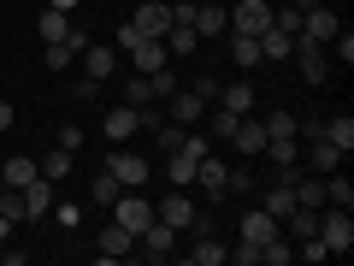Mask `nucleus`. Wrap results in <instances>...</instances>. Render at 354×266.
<instances>
[{"mask_svg":"<svg viewBox=\"0 0 354 266\" xmlns=\"http://www.w3.org/2000/svg\"><path fill=\"white\" fill-rule=\"evenodd\" d=\"M319 242H325L330 254H348V249H354V219H348V207H325V213H319Z\"/></svg>","mask_w":354,"mask_h":266,"instance_id":"obj_1","label":"nucleus"},{"mask_svg":"<svg viewBox=\"0 0 354 266\" xmlns=\"http://www.w3.org/2000/svg\"><path fill=\"white\" fill-rule=\"evenodd\" d=\"M113 219H118L124 231H136V237H142V231L153 225V202H148L142 190H124V195L113 202Z\"/></svg>","mask_w":354,"mask_h":266,"instance_id":"obj_2","label":"nucleus"},{"mask_svg":"<svg viewBox=\"0 0 354 266\" xmlns=\"http://www.w3.org/2000/svg\"><path fill=\"white\" fill-rule=\"evenodd\" d=\"M290 53L301 60V77H307V83H325V71H330L325 42H313V36H290Z\"/></svg>","mask_w":354,"mask_h":266,"instance_id":"obj_3","label":"nucleus"},{"mask_svg":"<svg viewBox=\"0 0 354 266\" xmlns=\"http://www.w3.org/2000/svg\"><path fill=\"white\" fill-rule=\"evenodd\" d=\"M225 12H230V30H242V36H260V30L272 24V6H266V0H230Z\"/></svg>","mask_w":354,"mask_h":266,"instance_id":"obj_4","label":"nucleus"},{"mask_svg":"<svg viewBox=\"0 0 354 266\" xmlns=\"http://www.w3.org/2000/svg\"><path fill=\"white\" fill-rule=\"evenodd\" d=\"M153 219H165L171 231H189V225H195V202L171 184V195H160V202H153Z\"/></svg>","mask_w":354,"mask_h":266,"instance_id":"obj_5","label":"nucleus"},{"mask_svg":"<svg viewBox=\"0 0 354 266\" xmlns=\"http://www.w3.org/2000/svg\"><path fill=\"white\" fill-rule=\"evenodd\" d=\"M136 249L148 254V260H171V254H177V231L165 225V219H153V225L136 237Z\"/></svg>","mask_w":354,"mask_h":266,"instance_id":"obj_6","label":"nucleus"},{"mask_svg":"<svg viewBox=\"0 0 354 266\" xmlns=\"http://www.w3.org/2000/svg\"><path fill=\"white\" fill-rule=\"evenodd\" d=\"M77 60H83V77L106 83V77H113V65H118V48H113V42H88V48L77 53Z\"/></svg>","mask_w":354,"mask_h":266,"instance_id":"obj_7","label":"nucleus"},{"mask_svg":"<svg viewBox=\"0 0 354 266\" xmlns=\"http://www.w3.org/2000/svg\"><path fill=\"white\" fill-rule=\"evenodd\" d=\"M106 172H113L124 190H142V184H148V160H142V154H106Z\"/></svg>","mask_w":354,"mask_h":266,"instance_id":"obj_8","label":"nucleus"},{"mask_svg":"<svg viewBox=\"0 0 354 266\" xmlns=\"http://www.w3.org/2000/svg\"><path fill=\"white\" fill-rule=\"evenodd\" d=\"M278 231H283V219H272L266 207H248V213H242V242H254V249H260V242H272Z\"/></svg>","mask_w":354,"mask_h":266,"instance_id":"obj_9","label":"nucleus"},{"mask_svg":"<svg viewBox=\"0 0 354 266\" xmlns=\"http://www.w3.org/2000/svg\"><path fill=\"white\" fill-rule=\"evenodd\" d=\"M130 24H136L142 36H165V30H171V0H148V6H136Z\"/></svg>","mask_w":354,"mask_h":266,"instance_id":"obj_10","label":"nucleus"},{"mask_svg":"<svg viewBox=\"0 0 354 266\" xmlns=\"http://www.w3.org/2000/svg\"><path fill=\"white\" fill-rule=\"evenodd\" d=\"M225 172H230V166H225V160H218V154H213V148H207V154H201V160H195V177H201V190H207V195H213V202H225Z\"/></svg>","mask_w":354,"mask_h":266,"instance_id":"obj_11","label":"nucleus"},{"mask_svg":"<svg viewBox=\"0 0 354 266\" xmlns=\"http://www.w3.org/2000/svg\"><path fill=\"white\" fill-rule=\"evenodd\" d=\"M101 130H106V142H130V136L142 130V125H136V107H130V101H124V107H106Z\"/></svg>","mask_w":354,"mask_h":266,"instance_id":"obj_12","label":"nucleus"},{"mask_svg":"<svg viewBox=\"0 0 354 266\" xmlns=\"http://www.w3.org/2000/svg\"><path fill=\"white\" fill-rule=\"evenodd\" d=\"M41 177V166L30 160V154H12V160H0V184L6 190H24V184H36Z\"/></svg>","mask_w":354,"mask_h":266,"instance_id":"obj_13","label":"nucleus"},{"mask_svg":"<svg viewBox=\"0 0 354 266\" xmlns=\"http://www.w3.org/2000/svg\"><path fill=\"white\" fill-rule=\"evenodd\" d=\"M342 30V18L337 12H325V6H307L301 12V36H313V42H330Z\"/></svg>","mask_w":354,"mask_h":266,"instance_id":"obj_14","label":"nucleus"},{"mask_svg":"<svg viewBox=\"0 0 354 266\" xmlns=\"http://www.w3.org/2000/svg\"><path fill=\"white\" fill-rule=\"evenodd\" d=\"M230 142H236V154H266V125L242 113V118H236V130H230Z\"/></svg>","mask_w":354,"mask_h":266,"instance_id":"obj_15","label":"nucleus"},{"mask_svg":"<svg viewBox=\"0 0 354 266\" xmlns=\"http://www.w3.org/2000/svg\"><path fill=\"white\" fill-rule=\"evenodd\" d=\"M201 113H207V101L195 95V89H177L171 101H165V118H177V125H195Z\"/></svg>","mask_w":354,"mask_h":266,"instance_id":"obj_16","label":"nucleus"},{"mask_svg":"<svg viewBox=\"0 0 354 266\" xmlns=\"http://www.w3.org/2000/svg\"><path fill=\"white\" fill-rule=\"evenodd\" d=\"M165 60H171V53H165V42H160V36H142L136 48H130V65H136V71H160Z\"/></svg>","mask_w":354,"mask_h":266,"instance_id":"obj_17","label":"nucleus"},{"mask_svg":"<svg viewBox=\"0 0 354 266\" xmlns=\"http://www.w3.org/2000/svg\"><path fill=\"white\" fill-rule=\"evenodd\" d=\"M301 160H307V166H313V172H319V177H325V172H337V166H342V160H348V154H342V148H337V142H325V136H313V148H307V154H301Z\"/></svg>","mask_w":354,"mask_h":266,"instance_id":"obj_18","label":"nucleus"},{"mask_svg":"<svg viewBox=\"0 0 354 266\" xmlns=\"http://www.w3.org/2000/svg\"><path fill=\"white\" fill-rule=\"evenodd\" d=\"M130 249H136V231H124L113 219V225L101 231V260H118V254H130Z\"/></svg>","mask_w":354,"mask_h":266,"instance_id":"obj_19","label":"nucleus"},{"mask_svg":"<svg viewBox=\"0 0 354 266\" xmlns=\"http://www.w3.org/2000/svg\"><path fill=\"white\" fill-rule=\"evenodd\" d=\"M160 42H165V53H171V60H189V53L201 48V36H195L189 24H171V30H165Z\"/></svg>","mask_w":354,"mask_h":266,"instance_id":"obj_20","label":"nucleus"},{"mask_svg":"<svg viewBox=\"0 0 354 266\" xmlns=\"http://www.w3.org/2000/svg\"><path fill=\"white\" fill-rule=\"evenodd\" d=\"M260 207H266L272 219H290V213H295V190H290V177H283V184H272V190L260 195Z\"/></svg>","mask_w":354,"mask_h":266,"instance_id":"obj_21","label":"nucleus"},{"mask_svg":"<svg viewBox=\"0 0 354 266\" xmlns=\"http://www.w3.org/2000/svg\"><path fill=\"white\" fill-rule=\"evenodd\" d=\"M53 207V177H36V184H24V219L48 213Z\"/></svg>","mask_w":354,"mask_h":266,"instance_id":"obj_22","label":"nucleus"},{"mask_svg":"<svg viewBox=\"0 0 354 266\" xmlns=\"http://www.w3.org/2000/svg\"><path fill=\"white\" fill-rule=\"evenodd\" d=\"M183 254H189V266H218V260H230V249L213 237V231H207V237L195 242V249H183Z\"/></svg>","mask_w":354,"mask_h":266,"instance_id":"obj_23","label":"nucleus"},{"mask_svg":"<svg viewBox=\"0 0 354 266\" xmlns=\"http://www.w3.org/2000/svg\"><path fill=\"white\" fill-rule=\"evenodd\" d=\"M325 207H354V184H348V172H325Z\"/></svg>","mask_w":354,"mask_h":266,"instance_id":"obj_24","label":"nucleus"},{"mask_svg":"<svg viewBox=\"0 0 354 266\" xmlns=\"http://www.w3.org/2000/svg\"><path fill=\"white\" fill-rule=\"evenodd\" d=\"M254 42H260V60H290V36H283L278 24H266Z\"/></svg>","mask_w":354,"mask_h":266,"instance_id":"obj_25","label":"nucleus"},{"mask_svg":"<svg viewBox=\"0 0 354 266\" xmlns=\"http://www.w3.org/2000/svg\"><path fill=\"white\" fill-rule=\"evenodd\" d=\"M230 60H236L242 71H254V65H260V42L242 36V30H230Z\"/></svg>","mask_w":354,"mask_h":266,"instance_id":"obj_26","label":"nucleus"},{"mask_svg":"<svg viewBox=\"0 0 354 266\" xmlns=\"http://www.w3.org/2000/svg\"><path fill=\"white\" fill-rule=\"evenodd\" d=\"M319 136L337 142V148L348 154V148H354V118H348V113H342V118H325V125H319Z\"/></svg>","mask_w":354,"mask_h":266,"instance_id":"obj_27","label":"nucleus"},{"mask_svg":"<svg viewBox=\"0 0 354 266\" xmlns=\"http://www.w3.org/2000/svg\"><path fill=\"white\" fill-rule=\"evenodd\" d=\"M218 107H230V113H248V107H254V89L248 83H225V89H218Z\"/></svg>","mask_w":354,"mask_h":266,"instance_id":"obj_28","label":"nucleus"},{"mask_svg":"<svg viewBox=\"0 0 354 266\" xmlns=\"http://www.w3.org/2000/svg\"><path fill=\"white\" fill-rule=\"evenodd\" d=\"M36 30H41V42H65V30H71V18H65L59 6H48V12L36 18Z\"/></svg>","mask_w":354,"mask_h":266,"instance_id":"obj_29","label":"nucleus"},{"mask_svg":"<svg viewBox=\"0 0 354 266\" xmlns=\"http://www.w3.org/2000/svg\"><path fill=\"white\" fill-rule=\"evenodd\" d=\"M283 225L295 231V242H301V237H319V207H295V213L283 219Z\"/></svg>","mask_w":354,"mask_h":266,"instance_id":"obj_30","label":"nucleus"},{"mask_svg":"<svg viewBox=\"0 0 354 266\" xmlns=\"http://www.w3.org/2000/svg\"><path fill=\"white\" fill-rule=\"evenodd\" d=\"M148 83H153V101H171L177 89H183V83L171 77V65H160V71H148Z\"/></svg>","mask_w":354,"mask_h":266,"instance_id":"obj_31","label":"nucleus"},{"mask_svg":"<svg viewBox=\"0 0 354 266\" xmlns=\"http://www.w3.org/2000/svg\"><path fill=\"white\" fill-rule=\"evenodd\" d=\"M88 195H95V202H101V207H113L118 195H124V184H118L113 172H101V177H95V190H88Z\"/></svg>","mask_w":354,"mask_h":266,"instance_id":"obj_32","label":"nucleus"},{"mask_svg":"<svg viewBox=\"0 0 354 266\" xmlns=\"http://www.w3.org/2000/svg\"><path fill=\"white\" fill-rule=\"evenodd\" d=\"M124 101H130V107H148V101H153V83H148V71H136V77L124 83Z\"/></svg>","mask_w":354,"mask_h":266,"instance_id":"obj_33","label":"nucleus"},{"mask_svg":"<svg viewBox=\"0 0 354 266\" xmlns=\"http://www.w3.org/2000/svg\"><path fill=\"white\" fill-rule=\"evenodd\" d=\"M41 60H48V71H65V65H77V48H71V42H48Z\"/></svg>","mask_w":354,"mask_h":266,"instance_id":"obj_34","label":"nucleus"},{"mask_svg":"<svg viewBox=\"0 0 354 266\" xmlns=\"http://www.w3.org/2000/svg\"><path fill=\"white\" fill-rule=\"evenodd\" d=\"M207 130H213V142H230V130H236V113H230V107H213Z\"/></svg>","mask_w":354,"mask_h":266,"instance_id":"obj_35","label":"nucleus"},{"mask_svg":"<svg viewBox=\"0 0 354 266\" xmlns=\"http://www.w3.org/2000/svg\"><path fill=\"white\" fill-rule=\"evenodd\" d=\"M260 125H266V136H295V113H283V107H278V113H266Z\"/></svg>","mask_w":354,"mask_h":266,"instance_id":"obj_36","label":"nucleus"},{"mask_svg":"<svg viewBox=\"0 0 354 266\" xmlns=\"http://www.w3.org/2000/svg\"><path fill=\"white\" fill-rule=\"evenodd\" d=\"M36 166H41V177H53V184H59V177L71 172V154H65V148H53L48 160H36Z\"/></svg>","mask_w":354,"mask_h":266,"instance_id":"obj_37","label":"nucleus"},{"mask_svg":"<svg viewBox=\"0 0 354 266\" xmlns=\"http://www.w3.org/2000/svg\"><path fill=\"white\" fill-rule=\"evenodd\" d=\"M0 219L24 225V190H6V195H0Z\"/></svg>","mask_w":354,"mask_h":266,"instance_id":"obj_38","label":"nucleus"},{"mask_svg":"<svg viewBox=\"0 0 354 266\" xmlns=\"http://www.w3.org/2000/svg\"><path fill=\"white\" fill-rule=\"evenodd\" d=\"M189 89H195V95H201V101H218V89H225V83H218V77H213V71H201V77H195V83H189Z\"/></svg>","mask_w":354,"mask_h":266,"instance_id":"obj_39","label":"nucleus"},{"mask_svg":"<svg viewBox=\"0 0 354 266\" xmlns=\"http://www.w3.org/2000/svg\"><path fill=\"white\" fill-rule=\"evenodd\" d=\"M230 260H236V266H260V249H254V242H236V249H230Z\"/></svg>","mask_w":354,"mask_h":266,"instance_id":"obj_40","label":"nucleus"},{"mask_svg":"<svg viewBox=\"0 0 354 266\" xmlns=\"http://www.w3.org/2000/svg\"><path fill=\"white\" fill-rule=\"evenodd\" d=\"M295 254H301V260H325L330 249H325V242H319V237H301V249H295Z\"/></svg>","mask_w":354,"mask_h":266,"instance_id":"obj_41","label":"nucleus"},{"mask_svg":"<svg viewBox=\"0 0 354 266\" xmlns=\"http://www.w3.org/2000/svg\"><path fill=\"white\" fill-rule=\"evenodd\" d=\"M71 95H77V101H95V95H101V83H95V77H77Z\"/></svg>","mask_w":354,"mask_h":266,"instance_id":"obj_42","label":"nucleus"},{"mask_svg":"<svg viewBox=\"0 0 354 266\" xmlns=\"http://www.w3.org/2000/svg\"><path fill=\"white\" fill-rule=\"evenodd\" d=\"M136 42H142V30H136V24H124V30H118V42H113V48H118V53H130Z\"/></svg>","mask_w":354,"mask_h":266,"instance_id":"obj_43","label":"nucleus"},{"mask_svg":"<svg viewBox=\"0 0 354 266\" xmlns=\"http://www.w3.org/2000/svg\"><path fill=\"white\" fill-rule=\"evenodd\" d=\"M59 148H65V154H77V148H83V130L65 125V130H59Z\"/></svg>","mask_w":354,"mask_h":266,"instance_id":"obj_44","label":"nucleus"},{"mask_svg":"<svg viewBox=\"0 0 354 266\" xmlns=\"http://www.w3.org/2000/svg\"><path fill=\"white\" fill-rule=\"evenodd\" d=\"M330 42H337V60L348 65V60H354V36H348V30H337V36H330Z\"/></svg>","mask_w":354,"mask_h":266,"instance_id":"obj_45","label":"nucleus"},{"mask_svg":"<svg viewBox=\"0 0 354 266\" xmlns=\"http://www.w3.org/2000/svg\"><path fill=\"white\" fill-rule=\"evenodd\" d=\"M65 42H71V48H77V53H83V48H88V42H95V36H88V30H83V24H71V30H65Z\"/></svg>","mask_w":354,"mask_h":266,"instance_id":"obj_46","label":"nucleus"},{"mask_svg":"<svg viewBox=\"0 0 354 266\" xmlns=\"http://www.w3.org/2000/svg\"><path fill=\"white\" fill-rule=\"evenodd\" d=\"M12 130V101H0V136Z\"/></svg>","mask_w":354,"mask_h":266,"instance_id":"obj_47","label":"nucleus"},{"mask_svg":"<svg viewBox=\"0 0 354 266\" xmlns=\"http://www.w3.org/2000/svg\"><path fill=\"white\" fill-rule=\"evenodd\" d=\"M48 6H59V12H77V6H83V0H48Z\"/></svg>","mask_w":354,"mask_h":266,"instance_id":"obj_48","label":"nucleus"},{"mask_svg":"<svg viewBox=\"0 0 354 266\" xmlns=\"http://www.w3.org/2000/svg\"><path fill=\"white\" fill-rule=\"evenodd\" d=\"M307 6H325V0H295V12H307Z\"/></svg>","mask_w":354,"mask_h":266,"instance_id":"obj_49","label":"nucleus"},{"mask_svg":"<svg viewBox=\"0 0 354 266\" xmlns=\"http://www.w3.org/2000/svg\"><path fill=\"white\" fill-rule=\"evenodd\" d=\"M218 6H230V0H218Z\"/></svg>","mask_w":354,"mask_h":266,"instance_id":"obj_50","label":"nucleus"}]
</instances>
